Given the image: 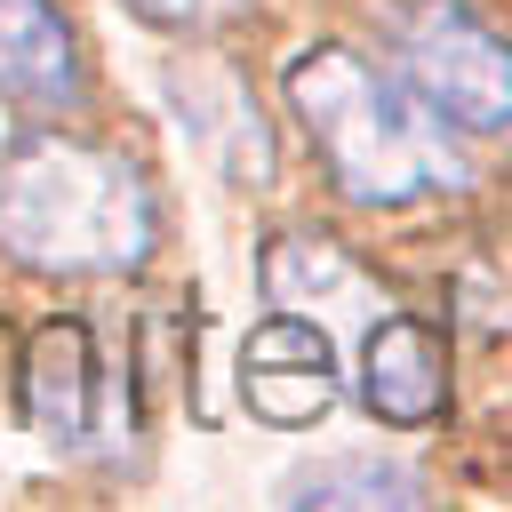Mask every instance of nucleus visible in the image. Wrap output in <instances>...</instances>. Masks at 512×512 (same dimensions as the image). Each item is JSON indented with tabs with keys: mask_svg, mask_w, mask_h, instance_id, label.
Segmentation results:
<instances>
[{
	"mask_svg": "<svg viewBox=\"0 0 512 512\" xmlns=\"http://www.w3.org/2000/svg\"><path fill=\"white\" fill-rule=\"evenodd\" d=\"M280 96L304 120V136H312L320 168L336 176V192L360 200V208H408L424 192L472 184L456 128L416 88H400L392 72H376L344 40H320V48L288 56Z\"/></svg>",
	"mask_w": 512,
	"mask_h": 512,
	"instance_id": "f257e3e1",
	"label": "nucleus"
},
{
	"mask_svg": "<svg viewBox=\"0 0 512 512\" xmlns=\"http://www.w3.org/2000/svg\"><path fill=\"white\" fill-rule=\"evenodd\" d=\"M160 248L152 184L88 136L40 128L0 152V256L48 280H112Z\"/></svg>",
	"mask_w": 512,
	"mask_h": 512,
	"instance_id": "f03ea898",
	"label": "nucleus"
},
{
	"mask_svg": "<svg viewBox=\"0 0 512 512\" xmlns=\"http://www.w3.org/2000/svg\"><path fill=\"white\" fill-rule=\"evenodd\" d=\"M392 48H400L408 88L448 128L504 136V120H512V72H504V32L480 8H464V0H416L400 16Z\"/></svg>",
	"mask_w": 512,
	"mask_h": 512,
	"instance_id": "7ed1b4c3",
	"label": "nucleus"
},
{
	"mask_svg": "<svg viewBox=\"0 0 512 512\" xmlns=\"http://www.w3.org/2000/svg\"><path fill=\"white\" fill-rule=\"evenodd\" d=\"M240 400L264 424H280V432L320 424L328 400H336V344H328V328L312 312H288V304L264 312L240 336Z\"/></svg>",
	"mask_w": 512,
	"mask_h": 512,
	"instance_id": "20e7f679",
	"label": "nucleus"
},
{
	"mask_svg": "<svg viewBox=\"0 0 512 512\" xmlns=\"http://www.w3.org/2000/svg\"><path fill=\"white\" fill-rule=\"evenodd\" d=\"M360 408L384 424H432L448 408V344L416 312L360 320Z\"/></svg>",
	"mask_w": 512,
	"mask_h": 512,
	"instance_id": "39448f33",
	"label": "nucleus"
},
{
	"mask_svg": "<svg viewBox=\"0 0 512 512\" xmlns=\"http://www.w3.org/2000/svg\"><path fill=\"white\" fill-rule=\"evenodd\" d=\"M16 400H24L32 440H48L56 456L88 448V432H96V336H88V320L64 312V320L32 328L24 368H16Z\"/></svg>",
	"mask_w": 512,
	"mask_h": 512,
	"instance_id": "423d86ee",
	"label": "nucleus"
},
{
	"mask_svg": "<svg viewBox=\"0 0 512 512\" xmlns=\"http://www.w3.org/2000/svg\"><path fill=\"white\" fill-rule=\"evenodd\" d=\"M0 96L24 104V112H40V120L80 112L88 72H80L72 24L48 0H0Z\"/></svg>",
	"mask_w": 512,
	"mask_h": 512,
	"instance_id": "0eeeda50",
	"label": "nucleus"
},
{
	"mask_svg": "<svg viewBox=\"0 0 512 512\" xmlns=\"http://www.w3.org/2000/svg\"><path fill=\"white\" fill-rule=\"evenodd\" d=\"M264 296H272V304H288V312L328 304V296H352V304L384 312V296L368 288V272H360L336 240H320V232H288V240H272V248H264Z\"/></svg>",
	"mask_w": 512,
	"mask_h": 512,
	"instance_id": "6e6552de",
	"label": "nucleus"
},
{
	"mask_svg": "<svg viewBox=\"0 0 512 512\" xmlns=\"http://www.w3.org/2000/svg\"><path fill=\"white\" fill-rule=\"evenodd\" d=\"M280 504H376V512H408L424 504V472L392 464V456H328L280 480Z\"/></svg>",
	"mask_w": 512,
	"mask_h": 512,
	"instance_id": "1a4fd4ad",
	"label": "nucleus"
},
{
	"mask_svg": "<svg viewBox=\"0 0 512 512\" xmlns=\"http://www.w3.org/2000/svg\"><path fill=\"white\" fill-rule=\"evenodd\" d=\"M136 16H152V24H168V32H216V24H232L248 0H128Z\"/></svg>",
	"mask_w": 512,
	"mask_h": 512,
	"instance_id": "9d476101",
	"label": "nucleus"
}]
</instances>
